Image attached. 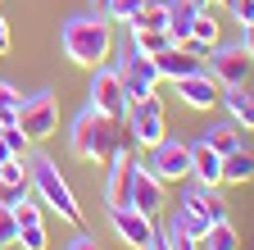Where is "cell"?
Masks as SVG:
<instances>
[{
  "label": "cell",
  "instance_id": "d590c367",
  "mask_svg": "<svg viewBox=\"0 0 254 250\" xmlns=\"http://www.w3.org/2000/svg\"><path fill=\"white\" fill-rule=\"evenodd\" d=\"M190 5H195V9H209V5H213V0H190Z\"/></svg>",
  "mask_w": 254,
  "mask_h": 250
},
{
  "label": "cell",
  "instance_id": "9c48e42d",
  "mask_svg": "<svg viewBox=\"0 0 254 250\" xmlns=\"http://www.w3.org/2000/svg\"><path fill=\"white\" fill-rule=\"evenodd\" d=\"M109 228L118 232V241H127L132 250H145L154 241V214H145L136 205H118V209H109Z\"/></svg>",
  "mask_w": 254,
  "mask_h": 250
},
{
  "label": "cell",
  "instance_id": "f546056e",
  "mask_svg": "<svg viewBox=\"0 0 254 250\" xmlns=\"http://www.w3.org/2000/svg\"><path fill=\"white\" fill-rule=\"evenodd\" d=\"M168 250H204V246H200V237H190L182 228H168Z\"/></svg>",
  "mask_w": 254,
  "mask_h": 250
},
{
  "label": "cell",
  "instance_id": "4dcf8cb0",
  "mask_svg": "<svg viewBox=\"0 0 254 250\" xmlns=\"http://www.w3.org/2000/svg\"><path fill=\"white\" fill-rule=\"evenodd\" d=\"M227 9H232V18H236L241 27H245V23H254V0H232Z\"/></svg>",
  "mask_w": 254,
  "mask_h": 250
},
{
  "label": "cell",
  "instance_id": "1f68e13d",
  "mask_svg": "<svg viewBox=\"0 0 254 250\" xmlns=\"http://www.w3.org/2000/svg\"><path fill=\"white\" fill-rule=\"evenodd\" d=\"M241 46H245L250 64H254V23H245V27H241Z\"/></svg>",
  "mask_w": 254,
  "mask_h": 250
},
{
  "label": "cell",
  "instance_id": "484cf974",
  "mask_svg": "<svg viewBox=\"0 0 254 250\" xmlns=\"http://www.w3.org/2000/svg\"><path fill=\"white\" fill-rule=\"evenodd\" d=\"M141 5H145V0H105L100 14H109V23H132L141 14Z\"/></svg>",
  "mask_w": 254,
  "mask_h": 250
},
{
  "label": "cell",
  "instance_id": "f35d334b",
  "mask_svg": "<svg viewBox=\"0 0 254 250\" xmlns=\"http://www.w3.org/2000/svg\"><path fill=\"white\" fill-rule=\"evenodd\" d=\"M0 205H5V200H0Z\"/></svg>",
  "mask_w": 254,
  "mask_h": 250
},
{
  "label": "cell",
  "instance_id": "e575fe53",
  "mask_svg": "<svg viewBox=\"0 0 254 250\" xmlns=\"http://www.w3.org/2000/svg\"><path fill=\"white\" fill-rule=\"evenodd\" d=\"M145 250H168V232H154V241H150Z\"/></svg>",
  "mask_w": 254,
  "mask_h": 250
},
{
  "label": "cell",
  "instance_id": "52a82bcc",
  "mask_svg": "<svg viewBox=\"0 0 254 250\" xmlns=\"http://www.w3.org/2000/svg\"><path fill=\"white\" fill-rule=\"evenodd\" d=\"M91 109H100V114H109L114 123H123L127 118V96H123V78H118V69L114 64H100V69H91Z\"/></svg>",
  "mask_w": 254,
  "mask_h": 250
},
{
  "label": "cell",
  "instance_id": "ac0fdd59",
  "mask_svg": "<svg viewBox=\"0 0 254 250\" xmlns=\"http://www.w3.org/2000/svg\"><path fill=\"white\" fill-rule=\"evenodd\" d=\"M222 182H232V186H241V182H254V155H250L245 146L222 155Z\"/></svg>",
  "mask_w": 254,
  "mask_h": 250
},
{
  "label": "cell",
  "instance_id": "7a4b0ae2",
  "mask_svg": "<svg viewBox=\"0 0 254 250\" xmlns=\"http://www.w3.org/2000/svg\"><path fill=\"white\" fill-rule=\"evenodd\" d=\"M27 186L37 191L41 209L59 214L64 223H73V228L82 223V205H77L73 186L64 182V173H59V164L50 160V155H27Z\"/></svg>",
  "mask_w": 254,
  "mask_h": 250
},
{
  "label": "cell",
  "instance_id": "f1b7e54d",
  "mask_svg": "<svg viewBox=\"0 0 254 250\" xmlns=\"http://www.w3.org/2000/svg\"><path fill=\"white\" fill-rule=\"evenodd\" d=\"M18 246V218L9 214V205H0V250Z\"/></svg>",
  "mask_w": 254,
  "mask_h": 250
},
{
  "label": "cell",
  "instance_id": "44dd1931",
  "mask_svg": "<svg viewBox=\"0 0 254 250\" xmlns=\"http://www.w3.org/2000/svg\"><path fill=\"white\" fill-rule=\"evenodd\" d=\"M127 27H136V32H159V27H168V0H145L141 14Z\"/></svg>",
  "mask_w": 254,
  "mask_h": 250
},
{
  "label": "cell",
  "instance_id": "277c9868",
  "mask_svg": "<svg viewBox=\"0 0 254 250\" xmlns=\"http://www.w3.org/2000/svg\"><path fill=\"white\" fill-rule=\"evenodd\" d=\"M118 78H123V96H127V105H136V100H145V96H154V86H159V69H154V59L150 55H141L132 41L123 46V55H118Z\"/></svg>",
  "mask_w": 254,
  "mask_h": 250
},
{
  "label": "cell",
  "instance_id": "603a6c76",
  "mask_svg": "<svg viewBox=\"0 0 254 250\" xmlns=\"http://www.w3.org/2000/svg\"><path fill=\"white\" fill-rule=\"evenodd\" d=\"M204 250H241V237H236V228L222 218V223H209V232H204V241H200Z\"/></svg>",
  "mask_w": 254,
  "mask_h": 250
},
{
  "label": "cell",
  "instance_id": "d6a6232c",
  "mask_svg": "<svg viewBox=\"0 0 254 250\" xmlns=\"http://www.w3.org/2000/svg\"><path fill=\"white\" fill-rule=\"evenodd\" d=\"M68 250H100V246H95V237H86V232H77V237L68 241Z\"/></svg>",
  "mask_w": 254,
  "mask_h": 250
},
{
  "label": "cell",
  "instance_id": "5bb4252c",
  "mask_svg": "<svg viewBox=\"0 0 254 250\" xmlns=\"http://www.w3.org/2000/svg\"><path fill=\"white\" fill-rule=\"evenodd\" d=\"M109 177H105V205L109 209H118V205H127V191H132V155H127V146L118 150V155H109Z\"/></svg>",
  "mask_w": 254,
  "mask_h": 250
},
{
  "label": "cell",
  "instance_id": "6da1fadb",
  "mask_svg": "<svg viewBox=\"0 0 254 250\" xmlns=\"http://www.w3.org/2000/svg\"><path fill=\"white\" fill-rule=\"evenodd\" d=\"M59 46L64 55L82 69H100L105 59L114 55V23L109 14H77L59 27Z\"/></svg>",
  "mask_w": 254,
  "mask_h": 250
},
{
  "label": "cell",
  "instance_id": "9a60e30c",
  "mask_svg": "<svg viewBox=\"0 0 254 250\" xmlns=\"http://www.w3.org/2000/svg\"><path fill=\"white\" fill-rule=\"evenodd\" d=\"M154 69H159V82H182V78H190V73H200L204 59H195L186 46H168V50L154 55Z\"/></svg>",
  "mask_w": 254,
  "mask_h": 250
},
{
  "label": "cell",
  "instance_id": "ffe728a7",
  "mask_svg": "<svg viewBox=\"0 0 254 250\" xmlns=\"http://www.w3.org/2000/svg\"><path fill=\"white\" fill-rule=\"evenodd\" d=\"M200 141H204V146H213L218 155H227V150H241V146H245V141H241V128H236L232 118H227V123H213V128H209Z\"/></svg>",
  "mask_w": 254,
  "mask_h": 250
},
{
  "label": "cell",
  "instance_id": "4fadbf2b",
  "mask_svg": "<svg viewBox=\"0 0 254 250\" xmlns=\"http://www.w3.org/2000/svg\"><path fill=\"white\" fill-rule=\"evenodd\" d=\"M182 209L204 218V223H222L227 218V200L218 196V186H204V182H190L186 196H182Z\"/></svg>",
  "mask_w": 254,
  "mask_h": 250
},
{
  "label": "cell",
  "instance_id": "7402d4cb",
  "mask_svg": "<svg viewBox=\"0 0 254 250\" xmlns=\"http://www.w3.org/2000/svg\"><path fill=\"white\" fill-rule=\"evenodd\" d=\"M127 41H132L141 55H159V50H168V46H177L173 37H168V27H159V32H136V27H127Z\"/></svg>",
  "mask_w": 254,
  "mask_h": 250
},
{
  "label": "cell",
  "instance_id": "30bf717a",
  "mask_svg": "<svg viewBox=\"0 0 254 250\" xmlns=\"http://www.w3.org/2000/svg\"><path fill=\"white\" fill-rule=\"evenodd\" d=\"M204 59H209V73H213L222 86H245V78H250V55H245L241 41H236V46H222V41H218Z\"/></svg>",
  "mask_w": 254,
  "mask_h": 250
},
{
  "label": "cell",
  "instance_id": "d6986e66",
  "mask_svg": "<svg viewBox=\"0 0 254 250\" xmlns=\"http://www.w3.org/2000/svg\"><path fill=\"white\" fill-rule=\"evenodd\" d=\"M195 5H190V0H168V37L182 46L186 37H190V23H195Z\"/></svg>",
  "mask_w": 254,
  "mask_h": 250
},
{
  "label": "cell",
  "instance_id": "83f0119b",
  "mask_svg": "<svg viewBox=\"0 0 254 250\" xmlns=\"http://www.w3.org/2000/svg\"><path fill=\"white\" fill-rule=\"evenodd\" d=\"M18 246H23V250H46V223H41V218L18 228Z\"/></svg>",
  "mask_w": 254,
  "mask_h": 250
},
{
  "label": "cell",
  "instance_id": "cb8c5ba5",
  "mask_svg": "<svg viewBox=\"0 0 254 250\" xmlns=\"http://www.w3.org/2000/svg\"><path fill=\"white\" fill-rule=\"evenodd\" d=\"M27 186V160H0V191H23Z\"/></svg>",
  "mask_w": 254,
  "mask_h": 250
},
{
  "label": "cell",
  "instance_id": "8d00e7d4",
  "mask_svg": "<svg viewBox=\"0 0 254 250\" xmlns=\"http://www.w3.org/2000/svg\"><path fill=\"white\" fill-rule=\"evenodd\" d=\"M91 5H95V9H105V0H91Z\"/></svg>",
  "mask_w": 254,
  "mask_h": 250
},
{
  "label": "cell",
  "instance_id": "ba28073f",
  "mask_svg": "<svg viewBox=\"0 0 254 250\" xmlns=\"http://www.w3.org/2000/svg\"><path fill=\"white\" fill-rule=\"evenodd\" d=\"M145 155H150L145 168H150L159 182H186V177H190V146H186V141L164 137L159 146H150Z\"/></svg>",
  "mask_w": 254,
  "mask_h": 250
},
{
  "label": "cell",
  "instance_id": "2e32d148",
  "mask_svg": "<svg viewBox=\"0 0 254 250\" xmlns=\"http://www.w3.org/2000/svg\"><path fill=\"white\" fill-rule=\"evenodd\" d=\"M190 182H204V186H222V155L204 141L190 146Z\"/></svg>",
  "mask_w": 254,
  "mask_h": 250
},
{
  "label": "cell",
  "instance_id": "836d02e7",
  "mask_svg": "<svg viewBox=\"0 0 254 250\" xmlns=\"http://www.w3.org/2000/svg\"><path fill=\"white\" fill-rule=\"evenodd\" d=\"M9 46H14V37H9V23L0 18V55H9Z\"/></svg>",
  "mask_w": 254,
  "mask_h": 250
},
{
  "label": "cell",
  "instance_id": "74e56055",
  "mask_svg": "<svg viewBox=\"0 0 254 250\" xmlns=\"http://www.w3.org/2000/svg\"><path fill=\"white\" fill-rule=\"evenodd\" d=\"M213 5H232V0H213Z\"/></svg>",
  "mask_w": 254,
  "mask_h": 250
},
{
  "label": "cell",
  "instance_id": "8fae6325",
  "mask_svg": "<svg viewBox=\"0 0 254 250\" xmlns=\"http://www.w3.org/2000/svg\"><path fill=\"white\" fill-rule=\"evenodd\" d=\"M127 205H136L145 214H159L168 205V182H159L141 160H132V191H127Z\"/></svg>",
  "mask_w": 254,
  "mask_h": 250
},
{
  "label": "cell",
  "instance_id": "4316f807",
  "mask_svg": "<svg viewBox=\"0 0 254 250\" xmlns=\"http://www.w3.org/2000/svg\"><path fill=\"white\" fill-rule=\"evenodd\" d=\"M18 109H23V96L9 82H0V123H18Z\"/></svg>",
  "mask_w": 254,
  "mask_h": 250
},
{
  "label": "cell",
  "instance_id": "d4e9b609",
  "mask_svg": "<svg viewBox=\"0 0 254 250\" xmlns=\"http://www.w3.org/2000/svg\"><path fill=\"white\" fill-rule=\"evenodd\" d=\"M0 141H5V150L14 155V160H27V155H32V141L23 137L18 123H0Z\"/></svg>",
  "mask_w": 254,
  "mask_h": 250
},
{
  "label": "cell",
  "instance_id": "3957f363",
  "mask_svg": "<svg viewBox=\"0 0 254 250\" xmlns=\"http://www.w3.org/2000/svg\"><path fill=\"white\" fill-rule=\"evenodd\" d=\"M68 150L77 155V160H86V164L109 160V155L123 150V132H118V123H114L109 114H100V109L86 105V109L73 118V128H68Z\"/></svg>",
  "mask_w": 254,
  "mask_h": 250
},
{
  "label": "cell",
  "instance_id": "5b68a950",
  "mask_svg": "<svg viewBox=\"0 0 254 250\" xmlns=\"http://www.w3.org/2000/svg\"><path fill=\"white\" fill-rule=\"evenodd\" d=\"M18 128H23V137H27L32 146L59 132V100H55V91H37V96L23 100V109H18Z\"/></svg>",
  "mask_w": 254,
  "mask_h": 250
},
{
  "label": "cell",
  "instance_id": "e0dca14e",
  "mask_svg": "<svg viewBox=\"0 0 254 250\" xmlns=\"http://www.w3.org/2000/svg\"><path fill=\"white\" fill-rule=\"evenodd\" d=\"M222 109H227V118L236 123L241 132H254V96L245 86H222V100H218Z\"/></svg>",
  "mask_w": 254,
  "mask_h": 250
},
{
  "label": "cell",
  "instance_id": "8992f818",
  "mask_svg": "<svg viewBox=\"0 0 254 250\" xmlns=\"http://www.w3.org/2000/svg\"><path fill=\"white\" fill-rule=\"evenodd\" d=\"M123 123H127V132H132V141L141 150H150V146H159V141L168 137V114H164V105H159L154 96L127 105V118Z\"/></svg>",
  "mask_w": 254,
  "mask_h": 250
},
{
  "label": "cell",
  "instance_id": "7c38bea8",
  "mask_svg": "<svg viewBox=\"0 0 254 250\" xmlns=\"http://www.w3.org/2000/svg\"><path fill=\"white\" fill-rule=\"evenodd\" d=\"M173 86H177V96H182L186 109H213V105L222 100V82H218L209 69L190 73V78H182V82H173Z\"/></svg>",
  "mask_w": 254,
  "mask_h": 250
}]
</instances>
